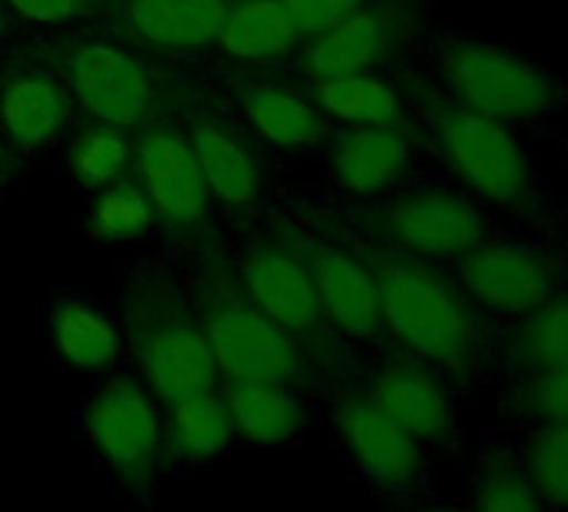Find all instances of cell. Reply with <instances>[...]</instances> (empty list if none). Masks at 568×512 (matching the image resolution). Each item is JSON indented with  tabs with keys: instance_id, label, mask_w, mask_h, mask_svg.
<instances>
[{
	"instance_id": "4316f807",
	"label": "cell",
	"mask_w": 568,
	"mask_h": 512,
	"mask_svg": "<svg viewBox=\"0 0 568 512\" xmlns=\"http://www.w3.org/2000/svg\"><path fill=\"white\" fill-rule=\"evenodd\" d=\"M131 158H134V131L91 118L74 124L68 144V171L81 191H101L104 184L118 181L121 174L131 171Z\"/></svg>"
},
{
	"instance_id": "2e32d148",
	"label": "cell",
	"mask_w": 568,
	"mask_h": 512,
	"mask_svg": "<svg viewBox=\"0 0 568 512\" xmlns=\"http://www.w3.org/2000/svg\"><path fill=\"white\" fill-rule=\"evenodd\" d=\"M302 259L312 272L325 322L335 335L352 342H372L382 335V295L378 279L362 244H348L315 231H295Z\"/></svg>"
},
{
	"instance_id": "83f0119b",
	"label": "cell",
	"mask_w": 568,
	"mask_h": 512,
	"mask_svg": "<svg viewBox=\"0 0 568 512\" xmlns=\"http://www.w3.org/2000/svg\"><path fill=\"white\" fill-rule=\"evenodd\" d=\"M511 452L548 512H568V422L525 425Z\"/></svg>"
},
{
	"instance_id": "8fae6325",
	"label": "cell",
	"mask_w": 568,
	"mask_h": 512,
	"mask_svg": "<svg viewBox=\"0 0 568 512\" xmlns=\"http://www.w3.org/2000/svg\"><path fill=\"white\" fill-rule=\"evenodd\" d=\"M84 429L94 452L131 492H148L164 455V422L158 395L134 379L104 382L84 409Z\"/></svg>"
},
{
	"instance_id": "d4e9b609",
	"label": "cell",
	"mask_w": 568,
	"mask_h": 512,
	"mask_svg": "<svg viewBox=\"0 0 568 512\" xmlns=\"http://www.w3.org/2000/svg\"><path fill=\"white\" fill-rule=\"evenodd\" d=\"M234 439V425L217 389L194 392L168 402L164 415V455L171 462H204L224 452Z\"/></svg>"
},
{
	"instance_id": "7402d4cb",
	"label": "cell",
	"mask_w": 568,
	"mask_h": 512,
	"mask_svg": "<svg viewBox=\"0 0 568 512\" xmlns=\"http://www.w3.org/2000/svg\"><path fill=\"white\" fill-rule=\"evenodd\" d=\"M234 435L251 445H288L305 429V402L295 385L261 382V379H231L221 392Z\"/></svg>"
},
{
	"instance_id": "f1b7e54d",
	"label": "cell",
	"mask_w": 568,
	"mask_h": 512,
	"mask_svg": "<svg viewBox=\"0 0 568 512\" xmlns=\"http://www.w3.org/2000/svg\"><path fill=\"white\" fill-rule=\"evenodd\" d=\"M154 224L151 201L141 188V181L128 171L118 181L94 191V201L88 208V234L104 244H128L144 238Z\"/></svg>"
},
{
	"instance_id": "3957f363",
	"label": "cell",
	"mask_w": 568,
	"mask_h": 512,
	"mask_svg": "<svg viewBox=\"0 0 568 512\" xmlns=\"http://www.w3.org/2000/svg\"><path fill=\"white\" fill-rule=\"evenodd\" d=\"M187 299L197 312L201 332L211 345L217 372L231 379H261L284 385H308L315 375L312 355L274 325L241 289L231 262L197 251L187 269Z\"/></svg>"
},
{
	"instance_id": "484cf974",
	"label": "cell",
	"mask_w": 568,
	"mask_h": 512,
	"mask_svg": "<svg viewBox=\"0 0 568 512\" xmlns=\"http://www.w3.org/2000/svg\"><path fill=\"white\" fill-rule=\"evenodd\" d=\"M51 335L61 359L84 372L111 369L121 355V325L91 299H61L51 312Z\"/></svg>"
},
{
	"instance_id": "ba28073f",
	"label": "cell",
	"mask_w": 568,
	"mask_h": 512,
	"mask_svg": "<svg viewBox=\"0 0 568 512\" xmlns=\"http://www.w3.org/2000/svg\"><path fill=\"white\" fill-rule=\"evenodd\" d=\"M131 174L141 181L154 224L184 248L207 251L211 224H214V198L204 181V171L194 158L181 118H161L148 128L134 131V158Z\"/></svg>"
},
{
	"instance_id": "4fadbf2b",
	"label": "cell",
	"mask_w": 568,
	"mask_h": 512,
	"mask_svg": "<svg viewBox=\"0 0 568 512\" xmlns=\"http://www.w3.org/2000/svg\"><path fill=\"white\" fill-rule=\"evenodd\" d=\"M224 101L251 128V134L274 151L305 154L318 151L332 138V121L318 111L305 81L292 71L271 68H231L221 74Z\"/></svg>"
},
{
	"instance_id": "f546056e",
	"label": "cell",
	"mask_w": 568,
	"mask_h": 512,
	"mask_svg": "<svg viewBox=\"0 0 568 512\" xmlns=\"http://www.w3.org/2000/svg\"><path fill=\"white\" fill-rule=\"evenodd\" d=\"M468 512H548L511 449L488 452L471 479Z\"/></svg>"
},
{
	"instance_id": "7a4b0ae2",
	"label": "cell",
	"mask_w": 568,
	"mask_h": 512,
	"mask_svg": "<svg viewBox=\"0 0 568 512\" xmlns=\"http://www.w3.org/2000/svg\"><path fill=\"white\" fill-rule=\"evenodd\" d=\"M362 251L378 279L382 335L402 355L428 362L448 379H471L488 355V329L455 275L375 241Z\"/></svg>"
},
{
	"instance_id": "44dd1931",
	"label": "cell",
	"mask_w": 568,
	"mask_h": 512,
	"mask_svg": "<svg viewBox=\"0 0 568 512\" xmlns=\"http://www.w3.org/2000/svg\"><path fill=\"white\" fill-rule=\"evenodd\" d=\"M305 34L284 0H231L214 54L231 68H274L288 64Z\"/></svg>"
},
{
	"instance_id": "8992f818",
	"label": "cell",
	"mask_w": 568,
	"mask_h": 512,
	"mask_svg": "<svg viewBox=\"0 0 568 512\" xmlns=\"http://www.w3.org/2000/svg\"><path fill=\"white\" fill-rule=\"evenodd\" d=\"M352 218L375 244L395 248L432 265H455L488 238V214L468 194L455 188H412L382 198L358 201Z\"/></svg>"
},
{
	"instance_id": "30bf717a",
	"label": "cell",
	"mask_w": 568,
	"mask_h": 512,
	"mask_svg": "<svg viewBox=\"0 0 568 512\" xmlns=\"http://www.w3.org/2000/svg\"><path fill=\"white\" fill-rule=\"evenodd\" d=\"M418 31V0H365L358 11H352L338 24L325 28L315 38H305L288 64L292 74L302 81L382 71L412 44Z\"/></svg>"
},
{
	"instance_id": "603a6c76",
	"label": "cell",
	"mask_w": 568,
	"mask_h": 512,
	"mask_svg": "<svg viewBox=\"0 0 568 512\" xmlns=\"http://www.w3.org/2000/svg\"><path fill=\"white\" fill-rule=\"evenodd\" d=\"M305 91L312 94L318 111L328 121L342 124V128L405 124L408 121L405 88H398L382 71L342 74V78H315V81H305Z\"/></svg>"
},
{
	"instance_id": "5bb4252c",
	"label": "cell",
	"mask_w": 568,
	"mask_h": 512,
	"mask_svg": "<svg viewBox=\"0 0 568 512\" xmlns=\"http://www.w3.org/2000/svg\"><path fill=\"white\" fill-rule=\"evenodd\" d=\"M452 269L468 302L485 319L498 322L525 315L561 289V269L555 254L515 238H485Z\"/></svg>"
},
{
	"instance_id": "ac0fdd59",
	"label": "cell",
	"mask_w": 568,
	"mask_h": 512,
	"mask_svg": "<svg viewBox=\"0 0 568 512\" xmlns=\"http://www.w3.org/2000/svg\"><path fill=\"white\" fill-rule=\"evenodd\" d=\"M335 425L355 469L388 495H405L428 472L425 445L388 419L365 392L345 395L335 409Z\"/></svg>"
},
{
	"instance_id": "cb8c5ba5",
	"label": "cell",
	"mask_w": 568,
	"mask_h": 512,
	"mask_svg": "<svg viewBox=\"0 0 568 512\" xmlns=\"http://www.w3.org/2000/svg\"><path fill=\"white\" fill-rule=\"evenodd\" d=\"M495 359L515 372H538L568 362V289L551 292L525 315L505 322L495 339Z\"/></svg>"
},
{
	"instance_id": "9a60e30c",
	"label": "cell",
	"mask_w": 568,
	"mask_h": 512,
	"mask_svg": "<svg viewBox=\"0 0 568 512\" xmlns=\"http://www.w3.org/2000/svg\"><path fill=\"white\" fill-rule=\"evenodd\" d=\"M78 118L68 84L31 44L0 58V131L24 161L61 144Z\"/></svg>"
},
{
	"instance_id": "277c9868",
	"label": "cell",
	"mask_w": 568,
	"mask_h": 512,
	"mask_svg": "<svg viewBox=\"0 0 568 512\" xmlns=\"http://www.w3.org/2000/svg\"><path fill=\"white\" fill-rule=\"evenodd\" d=\"M405 98H412L408 108L422 114L425 138L438 161L478 204L501 211L531 204L535 168L511 124L478 114L425 81L405 84Z\"/></svg>"
},
{
	"instance_id": "4dcf8cb0",
	"label": "cell",
	"mask_w": 568,
	"mask_h": 512,
	"mask_svg": "<svg viewBox=\"0 0 568 512\" xmlns=\"http://www.w3.org/2000/svg\"><path fill=\"white\" fill-rule=\"evenodd\" d=\"M501 405L521 425L568 422V362L538 372H515L501 392Z\"/></svg>"
},
{
	"instance_id": "d6a6232c",
	"label": "cell",
	"mask_w": 568,
	"mask_h": 512,
	"mask_svg": "<svg viewBox=\"0 0 568 512\" xmlns=\"http://www.w3.org/2000/svg\"><path fill=\"white\" fill-rule=\"evenodd\" d=\"M362 4H365V0H284V8L292 11V18L298 21L305 38L322 34L325 28L338 24L352 11H358Z\"/></svg>"
},
{
	"instance_id": "9c48e42d",
	"label": "cell",
	"mask_w": 568,
	"mask_h": 512,
	"mask_svg": "<svg viewBox=\"0 0 568 512\" xmlns=\"http://www.w3.org/2000/svg\"><path fill=\"white\" fill-rule=\"evenodd\" d=\"M247 299L274 322L288 332L312 362H335L338 339L325 322L312 272L302 259L292 234H254L241 244L237 262L231 265Z\"/></svg>"
},
{
	"instance_id": "836d02e7",
	"label": "cell",
	"mask_w": 568,
	"mask_h": 512,
	"mask_svg": "<svg viewBox=\"0 0 568 512\" xmlns=\"http://www.w3.org/2000/svg\"><path fill=\"white\" fill-rule=\"evenodd\" d=\"M24 158L14 151V144L8 141V134L4 131H0V194H4L21 174H24Z\"/></svg>"
},
{
	"instance_id": "d590c367",
	"label": "cell",
	"mask_w": 568,
	"mask_h": 512,
	"mask_svg": "<svg viewBox=\"0 0 568 512\" xmlns=\"http://www.w3.org/2000/svg\"><path fill=\"white\" fill-rule=\"evenodd\" d=\"M412 512H468V505H462V502H428V505H418Z\"/></svg>"
},
{
	"instance_id": "1f68e13d",
	"label": "cell",
	"mask_w": 568,
	"mask_h": 512,
	"mask_svg": "<svg viewBox=\"0 0 568 512\" xmlns=\"http://www.w3.org/2000/svg\"><path fill=\"white\" fill-rule=\"evenodd\" d=\"M11 21H24L48 31H71V28H91L108 0H4Z\"/></svg>"
},
{
	"instance_id": "5b68a950",
	"label": "cell",
	"mask_w": 568,
	"mask_h": 512,
	"mask_svg": "<svg viewBox=\"0 0 568 512\" xmlns=\"http://www.w3.org/2000/svg\"><path fill=\"white\" fill-rule=\"evenodd\" d=\"M124 332L158 402L217 389V362L201 332L197 312L168 275L138 272L124 299Z\"/></svg>"
},
{
	"instance_id": "ffe728a7",
	"label": "cell",
	"mask_w": 568,
	"mask_h": 512,
	"mask_svg": "<svg viewBox=\"0 0 568 512\" xmlns=\"http://www.w3.org/2000/svg\"><path fill=\"white\" fill-rule=\"evenodd\" d=\"M418 158V131L405 124H362L342 128L328 138V174L358 201L392 194Z\"/></svg>"
},
{
	"instance_id": "e575fe53",
	"label": "cell",
	"mask_w": 568,
	"mask_h": 512,
	"mask_svg": "<svg viewBox=\"0 0 568 512\" xmlns=\"http://www.w3.org/2000/svg\"><path fill=\"white\" fill-rule=\"evenodd\" d=\"M11 14H8V4L0 0V58L8 54V44H11Z\"/></svg>"
},
{
	"instance_id": "7c38bea8",
	"label": "cell",
	"mask_w": 568,
	"mask_h": 512,
	"mask_svg": "<svg viewBox=\"0 0 568 512\" xmlns=\"http://www.w3.org/2000/svg\"><path fill=\"white\" fill-rule=\"evenodd\" d=\"M181 121L194 148V158L204 171L214 204L234 218L254 214L271 178L264 144L251 134V128L237 118V111L221 98L197 104Z\"/></svg>"
},
{
	"instance_id": "6da1fadb",
	"label": "cell",
	"mask_w": 568,
	"mask_h": 512,
	"mask_svg": "<svg viewBox=\"0 0 568 512\" xmlns=\"http://www.w3.org/2000/svg\"><path fill=\"white\" fill-rule=\"evenodd\" d=\"M68 84L78 114L124 131H141L161 118H184L217 98L191 71L168 58L144 54L91 28L54 31L31 44Z\"/></svg>"
},
{
	"instance_id": "d6986e66",
	"label": "cell",
	"mask_w": 568,
	"mask_h": 512,
	"mask_svg": "<svg viewBox=\"0 0 568 512\" xmlns=\"http://www.w3.org/2000/svg\"><path fill=\"white\" fill-rule=\"evenodd\" d=\"M365 395L395 419L425 449L448 445L458 435V402L452 379L412 355H392L372 369Z\"/></svg>"
},
{
	"instance_id": "e0dca14e",
	"label": "cell",
	"mask_w": 568,
	"mask_h": 512,
	"mask_svg": "<svg viewBox=\"0 0 568 512\" xmlns=\"http://www.w3.org/2000/svg\"><path fill=\"white\" fill-rule=\"evenodd\" d=\"M231 0H108L91 31L154 58L207 54Z\"/></svg>"
},
{
	"instance_id": "52a82bcc",
	"label": "cell",
	"mask_w": 568,
	"mask_h": 512,
	"mask_svg": "<svg viewBox=\"0 0 568 512\" xmlns=\"http://www.w3.org/2000/svg\"><path fill=\"white\" fill-rule=\"evenodd\" d=\"M435 68L448 98L511 128L538 121L561 101L558 81L535 58L511 48L455 38L438 48Z\"/></svg>"
}]
</instances>
